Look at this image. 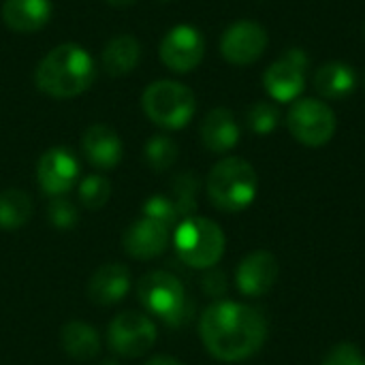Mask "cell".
Masks as SVG:
<instances>
[{"label":"cell","mask_w":365,"mask_h":365,"mask_svg":"<svg viewBox=\"0 0 365 365\" xmlns=\"http://www.w3.org/2000/svg\"><path fill=\"white\" fill-rule=\"evenodd\" d=\"M199 331L210 355L220 361L248 359L267 338L263 314L257 308L237 302H218L210 306L201 317Z\"/></svg>","instance_id":"obj_1"},{"label":"cell","mask_w":365,"mask_h":365,"mask_svg":"<svg viewBox=\"0 0 365 365\" xmlns=\"http://www.w3.org/2000/svg\"><path fill=\"white\" fill-rule=\"evenodd\" d=\"M96 77L92 56L77 43L53 47L36 66L34 83L53 98H73L83 94Z\"/></svg>","instance_id":"obj_2"},{"label":"cell","mask_w":365,"mask_h":365,"mask_svg":"<svg viewBox=\"0 0 365 365\" xmlns=\"http://www.w3.org/2000/svg\"><path fill=\"white\" fill-rule=\"evenodd\" d=\"M259 190V178L255 167L237 156L225 158L207 175V195L210 201L222 212H242L246 210Z\"/></svg>","instance_id":"obj_3"},{"label":"cell","mask_w":365,"mask_h":365,"mask_svg":"<svg viewBox=\"0 0 365 365\" xmlns=\"http://www.w3.org/2000/svg\"><path fill=\"white\" fill-rule=\"evenodd\" d=\"M141 105L145 115L154 124L169 130L184 128L192 120L197 109L192 90L171 79H160L150 83L141 96Z\"/></svg>","instance_id":"obj_4"},{"label":"cell","mask_w":365,"mask_h":365,"mask_svg":"<svg viewBox=\"0 0 365 365\" xmlns=\"http://www.w3.org/2000/svg\"><path fill=\"white\" fill-rule=\"evenodd\" d=\"M173 246L186 265L205 269L220 261L225 252V233L214 220L192 216L178 225Z\"/></svg>","instance_id":"obj_5"},{"label":"cell","mask_w":365,"mask_h":365,"mask_svg":"<svg viewBox=\"0 0 365 365\" xmlns=\"http://www.w3.org/2000/svg\"><path fill=\"white\" fill-rule=\"evenodd\" d=\"M139 302L169 325H182L188 314L186 291L182 282L167 272H150L139 280Z\"/></svg>","instance_id":"obj_6"},{"label":"cell","mask_w":365,"mask_h":365,"mask_svg":"<svg viewBox=\"0 0 365 365\" xmlns=\"http://www.w3.org/2000/svg\"><path fill=\"white\" fill-rule=\"evenodd\" d=\"M287 124L299 143L308 148H321L329 143L336 133V113L323 101L302 98L291 107Z\"/></svg>","instance_id":"obj_7"},{"label":"cell","mask_w":365,"mask_h":365,"mask_svg":"<svg viewBox=\"0 0 365 365\" xmlns=\"http://www.w3.org/2000/svg\"><path fill=\"white\" fill-rule=\"evenodd\" d=\"M308 53L299 47L289 49L280 60H276L263 75V86L274 101L291 103L306 88Z\"/></svg>","instance_id":"obj_8"},{"label":"cell","mask_w":365,"mask_h":365,"mask_svg":"<svg viewBox=\"0 0 365 365\" xmlns=\"http://www.w3.org/2000/svg\"><path fill=\"white\" fill-rule=\"evenodd\" d=\"M109 346L122 357H141L156 342V327L145 314L122 312L109 325Z\"/></svg>","instance_id":"obj_9"},{"label":"cell","mask_w":365,"mask_h":365,"mask_svg":"<svg viewBox=\"0 0 365 365\" xmlns=\"http://www.w3.org/2000/svg\"><path fill=\"white\" fill-rule=\"evenodd\" d=\"M205 56L203 34L188 24L171 28L160 43V60L175 73H188L201 64Z\"/></svg>","instance_id":"obj_10"},{"label":"cell","mask_w":365,"mask_h":365,"mask_svg":"<svg viewBox=\"0 0 365 365\" xmlns=\"http://www.w3.org/2000/svg\"><path fill=\"white\" fill-rule=\"evenodd\" d=\"M267 43V30L261 24L242 19L225 30L220 38V53L235 66H248L263 56Z\"/></svg>","instance_id":"obj_11"},{"label":"cell","mask_w":365,"mask_h":365,"mask_svg":"<svg viewBox=\"0 0 365 365\" xmlns=\"http://www.w3.org/2000/svg\"><path fill=\"white\" fill-rule=\"evenodd\" d=\"M79 178V163L66 148L47 150L36 165V182L45 195L62 197L68 192Z\"/></svg>","instance_id":"obj_12"},{"label":"cell","mask_w":365,"mask_h":365,"mask_svg":"<svg viewBox=\"0 0 365 365\" xmlns=\"http://www.w3.org/2000/svg\"><path fill=\"white\" fill-rule=\"evenodd\" d=\"M280 263L278 259L267 250L250 252L237 267V289L248 297H261L265 295L278 280Z\"/></svg>","instance_id":"obj_13"},{"label":"cell","mask_w":365,"mask_h":365,"mask_svg":"<svg viewBox=\"0 0 365 365\" xmlns=\"http://www.w3.org/2000/svg\"><path fill=\"white\" fill-rule=\"evenodd\" d=\"M169 244V227L143 216L124 233V250L133 259H154L165 252Z\"/></svg>","instance_id":"obj_14"},{"label":"cell","mask_w":365,"mask_h":365,"mask_svg":"<svg viewBox=\"0 0 365 365\" xmlns=\"http://www.w3.org/2000/svg\"><path fill=\"white\" fill-rule=\"evenodd\" d=\"M81 150L96 169H113L122 160V139L111 126L92 124L81 137Z\"/></svg>","instance_id":"obj_15"},{"label":"cell","mask_w":365,"mask_h":365,"mask_svg":"<svg viewBox=\"0 0 365 365\" xmlns=\"http://www.w3.org/2000/svg\"><path fill=\"white\" fill-rule=\"evenodd\" d=\"M130 289V274L120 263H107L94 272L88 282V297L98 306H111L126 297Z\"/></svg>","instance_id":"obj_16"},{"label":"cell","mask_w":365,"mask_h":365,"mask_svg":"<svg viewBox=\"0 0 365 365\" xmlns=\"http://www.w3.org/2000/svg\"><path fill=\"white\" fill-rule=\"evenodd\" d=\"M51 11L53 6L49 0H4L2 19L13 32L30 34L51 19Z\"/></svg>","instance_id":"obj_17"},{"label":"cell","mask_w":365,"mask_h":365,"mask_svg":"<svg viewBox=\"0 0 365 365\" xmlns=\"http://www.w3.org/2000/svg\"><path fill=\"white\" fill-rule=\"evenodd\" d=\"M201 141L210 152L225 154L233 150L240 141V126L233 111L218 107L212 109L201 122Z\"/></svg>","instance_id":"obj_18"},{"label":"cell","mask_w":365,"mask_h":365,"mask_svg":"<svg viewBox=\"0 0 365 365\" xmlns=\"http://www.w3.org/2000/svg\"><path fill=\"white\" fill-rule=\"evenodd\" d=\"M317 92L329 101H342L353 94L357 75L346 62H325L314 75Z\"/></svg>","instance_id":"obj_19"},{"label":"cell","mask_w":365,"mask_h":365,"mask_svg":"<svg viewBox=\"0 0 365 365\" xmlns=\"http://www.w3.org/2000/svg\"><path fill=\"white\" fill-rule=\"evenodd\" d=\"M141 58V45L130 34L113 36L103 49V68L111 77H120L130 73Z\"/></svg>","instance_id":"obj_20"},{"label":"cell","mask_w":365,"mask_h":365,"mask_svg":"<svg viewBox=\"0 0 365 365\" xmlns=\"http://www.w3.org/2000/svg\"><path fill=\"white\" fill-rule=\"evenodd\" d=\"M62 346L73 359L88 361V359L98 355L101 338L92 325L73 321V323L62 327Z\"/></svg>","instance_id":"obj_21"},{"label":"cell","mask_w":365,"mask_h":365,"mask_svg":"<svg viewBox=\"0 0 365 365\" xmlns=\"http://www.w3.org/2000/svg\"><path fill=\"white\" fill-rule=\"evenodd\" d=\"M32 216V199L17 188H9L0 192V227L6 231H15L24 227Z\"/></svg>","instance_id":"obj_22"},{"label":"cell","mask_w":365,"mask_h":365,"mask_svg":"<svg viewBox=\"0 0 365 365\" xmlns=\"http://www.w3.org/2000/svg\"><path fill=\"white\" fill-rule=\"evenodd\" d=\"M145 160L154 171H165L178 160V145L167 135H156L145 143Z\"/></svg>","instance_id":"obj_23"},{"label":"cell","mask_w":365,"mask_h":365,"mask_svg":"<svg viewBox=\"0 0 365 365\" xmlns=\"http://www.w3.org/2000/svg\"><path fill=\"white\" fill-rule=\"evenodd\" d=\"M111 195V184L103 175H88L79 184V201L86 210L96 212L101 210Z\"/></svg>","instance_id":"obj_24"},{"label":"cell","mask_w":365,"mask_h":365,"mask_svg":"<svg viewBox=\"0 0 365 365\" xmlns=\"http://www.w3.org/2000/svg\"><path fill=\"white\" fill-rule=\"evenodd\" d=\"M246 122L250 126L252 133L257 135H269L276 130L278 122H280V113L276 109V105L267 103V101H257L248 107L246 111Z\"/></svg>","instance_id":"obj_25"},{"label":"cell","mask_w":365,"mask_h":365,"mask_svg":"<svg viewBox=\"0 0 365 365\" xmlns=\"http://www.w3.org/2000/svg\"><path fill=\"white\" fill-rule=\"evenodd\" d=\"M143 216L154 218L158 222H163L165 227H173L180 218V212L175 207V203L171 201V197H163V195H154L145 201L143 205Z\"/></svg>","instance_id":"obj_26"},{"label":"cell","mask_w":365,"mask_h":365,"mask_svg":"<svg viewBox=\"0 0 365 365\" xmlns=\"http://www.w3.org/2000/svg\"><path fill=\"white\" fill-rule=\"evenodd\" d=\"M195 192H197V180L190 173L180 175L173 182V197L171 201L175 203L180 216H186L195 210Z\"/></svg>","instance_id":"obj_27"},{"label":"cell","mask_w":365,"mask_h":365,"mask_svg":"<svg viewBox=\"0 0 365 365\" xmlns=\"http://www.w3.org/2000/svg\"><path fill=\"white\" fill-rule=\"evenodd\" d=\"M47 216H49V222L60 229V231H68L77 225V210L71 201L62 199V197H56L49 207H47Z\"/></svg>","instance_id":"obj_28"},{"label":"cell","mask_w":365,"mask_h":365,"mask_svg":"<svg viewBox=\"0 0 365 365\" xmlns=\"http://www.w3.org/2000/svg\"><path fill=\"white\" fill-rule=\"evenodd\" d=\"M323 365H364V357L355 344H340L327 355Z\"/></svg>","instance_id":"obj_29"},{"label":"cell","mask_w":365,"mask_h":365,"mask_svg":"<svg viewBox=\"0 0 365 365\" xmlns=\"http://www.w3.org/2000/svg\"><path fill=\"white\" fill-rule=\"evenodd\" d=\"M145 365H182L178 359H173V357H167V355H160V357H154V359H150Z\"/></svg>","instance_id":"obj_30"},{"label":"cell","mask_w":365,"mask_h":365,"mask_svg":"<svg viewBox=\"0 0 365 365\" xmlns=\"http://www.w3.org/2000/svg\"><path fill=\"white\" fill-rule=\"evenodd\" d=\"M109 4H113V6H128V4H133L135 0H107Z\"/></svg>","instance_id":"obj_31"},{"label":"cell","mask_w":365,"mask_h":365,"mask_svg":"<svg viewBox=\"0 0 365 365\" xmlns=\"http://www.w3.org/2000/svg\"><path fill=\"white\" fill-rule=\"evenodd\" d=\"M103 365H118V364H113V361H105Z\"/></svg>","instance_id":"obj_32"},{"label":"cell","mask_w":365,"mask_h":365,"mask_svg":"<svg viewBox=\"0 0 365 365\" xmlns=\"http://www.w3.org/2000/svg\"><path fill=\"white\" fill-rule=\"evenodd\" d=\"M364 30H365V26H364Z\"/></svg>","instance_id":"obj_33"},{"label":"cell","mask_w":365,"mask_h":365,"mask_svg":"<svg viewBox=\"0 0 365 365\" xmlns=\"http://www.w3.org/2000/svg\"><path fill=\"white\" fill-rule=\"evenodd\" d=\"M364 365H365V361H364Z\"/></svg>","instance_id":"obj_34"}]
</instances>
